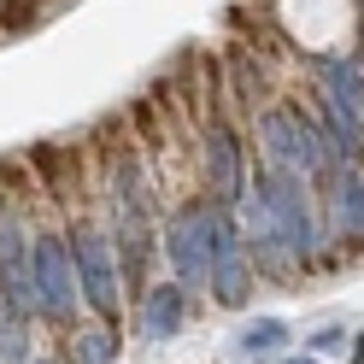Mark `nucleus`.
<instances>
[{
  "instance_id": "obj_7",
  "label": "nucleus",
  "mask_w": 364,
  "mask_h": 364,
  "mask_svg": "<svg viewBox=\"0 0 364 364\" xmlns=\"http://www.w3.org/2000/svg\"><path fill=\"white\" fill-rule=\"evenodd\" d=\"M182 288L176 282H159L153 294H147V306H141V329L153 335V341H165V335H176L182 329Z\"/></svg>"
},
{
  "instance_id": "obj_12",
  "label": "nucleus",
  "mask_w": 364,
  "mask_h": 364,
  "mask_svg": "<svg viewBox=\"0 0 364 364\" xmlns=\"http://www.w3.org/2000/svg\"><path fill=\"white\" fill-rule=\"evenodd\" d=\"M288 364H317V358H288Z\"/></svg>"
},
{
  "instance_id": "obj_4",
  "label": "nucleus",
  "mask_w": 364,
  "mask_h": 364,
  "mask_svg": "<svg viewBox=\"0 0 364 364\" xmlns=\"http://www.w3.org/2000/svg\"><path fill=\"white\" fill-rule=\"evenodd\" d=\"M71 270H77V282L82 294L95 300V311H118V270H112V247L100 230H77L71 235Z\"/></svg>"
},
{
  "instance_id": "obj_10",
  "label": "nucleus",
  "mask_w": 364,
  "mask_h": 364,
  "mask_svg": "<svg viewBox=\"0 0 364 364\" xmlns=\"http://www.w3.org/2000/svg\"><path fill=\"white\" fill-rule=\"evenodd\" d=\"M282 341H288V329L277 323V317H259V323H253V329H247V335H241V347H247V353H253V358H270V353H277V347H282Z\"/></svg>"
},
{
  "instance_id": "obj_5",
  "label": "nucleus",
  "mask_w": 364,
  "mask_h": 364,
  "mask_svg": "<svg viewBox=\"0 0 364 364\" xmlns=\"http://www.w3.org/2000/svg\"><path fill=\"white\" fill-rule=\"evenodd\" d=\"M0 294L18 306V311H36V282H30V241H24V223L12 212H0Z\"/></svg>"
},
{
  "instance_id": "obj_9",
  "label": "nucleus",
  "mask_w": 364,
  "mask_h": 364,
  "mask_svg": "<svg viewBox=\"0 0 364 364\" xmlns=\"http://www.w3.org/2000/svg\"><path fill=\"white\" fill-rule=\"evenodd\" d=\"M112 358H118V335L112 329H88L71 353V364H112Z\"/></svg>"
},
{
  "instance_id": "obj_1",
  "label": "nucleus",
  "mask_w": 364,
  "mask_h": 364,
  "mask_svg": "<svg viewBox=\"0 0 364 364\" xmlns=\"http://www.w3.org/2000/svg\"><path fill=\"white\" fill-rule=\"evenodd\" d=\"M230 241H235V230H230L212 206H188V212L171 218L165 253H171V264H176L182 282H206V277H212V259H218Z\"/></svg>"
},
{
  "instance_id": "obj_3",
  "label": "nucleus",
  "mask_w": 364,
  "mask_h": 364,
  "mask_svg": "<svg viewBox=\"0 0 364 364\" xmlns=\"http://www.w3.org/2000/svg\"><path fill=\"white\" fill-rule=\"evenodd\" d=\"M30 282H36V311H48L53 323L77 317V270H71V247L59 235H41L30 253Z\"/></svg>"
},
{
  "instance_id": "obj_6",
  "label": "nucleus",
  "mask_w": 364,
  "mask_h": 364,
  "mask_svg": "<svg viewBox=\"0 0 364 364\" xmlns=\"http://www.w3.org/2000/svg\"><path fill=\"white\" fill-rule=\"evenodd\" d=\"M264 147H270L277 165H294V171H317L323 165L317 141L306 135V118H288V112H270L264 118Z\"/></svg>"
},
{
  "instance_id": "obj_2",
  "label": "nucleus",
  "mask_w": 364,
  "mask_h": 364,
  "mask_svg": "<svg viewBox=\"0 0 364 364\" xmlns=\"http://www.w3.org/2000/svg\"><path fill=\"white\" fill-rule=\"evenodd\" d=\"M259 206H264V218H270V230H277V241H282V253H311L317 247V230H311V206H306V188L294 176H282V171H270L264 182H259Z\"/></svg>"
},
{
  "instance_id": "obj_11",
  "label": "nucleus",
  "mask_w": 364,
  "mask_h": 364,
  "mask_svg": "<svg viewBox=\"0 0 364 364\" xmlns=\"http://www.w3.org/2000/svg\"><path fill=\"white\" fill-rule=\"evenodd\" d=\"M335 235H358V176L341 182V200H335Z\"/></svg>"
},
{
  "instance_id": "obj_8",
  "label": "nucleus",
  "mask_w": 364,
  "mask_h": 364,
  "mask_svg": "<svg viewBox=\"0 0 364 364\" xmlns=\"http://www.w3.org/2000/svg\"><path fill=\"white\" fill-rule=\"evenodd\" d=\"M206 165H212V188H218L223 200H235V194H241V159H235V141H230L223 129L206 141Z\"/></svg>"
}]
</instances>
